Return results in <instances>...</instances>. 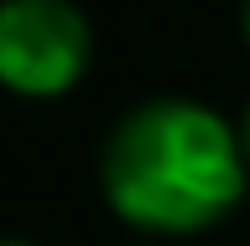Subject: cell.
I'll list each match as a JSON object with an SVG mask.
<instances>
[{
    "instance_id": "4",
    "label": "cell",
    "mask_w": 250,
    "mask_h": 246,
    "mask_svg": "<svg viewBox=\"0 0 250 246\" xmlns=\"http://www.w3.org/2000/svg\"><path fill=\"white\" fill-rule=\"evenodd\" d=\"M245 36H250V0H245Z\"/></svg>"
},
{
    "instance_id": "3",
    "label": "cell",
    "mask_w": 250,
    "mask_h": 246,
    "mask_svg": "<svg viewBox=\"0 0 250 246\" xmlns=\"http://www.w3.org/2000/svg\"><path fill=\"white\" fill-rule=\"evenodd\" d=\"M240 149H245V164H250V108H245V118H240Z\"/></svg>"
},
{
    "instance_id": "5",
    "label": "cell",
    "mask_w": 250,
    "mask_h": 246,
    "mask_svg": "<svg viewBox=\"0 0 250 246\" xmlns=\"http://www.w3.org/2000/svg\"><path fill=\"white\" fill-rule=\"evenodd\" d=\"M0 246H31V241H0Z\"/></svg>"
},
{
    "instance_id": "1",
    "label": "cell",
    "mask_w": 250,
    "mask_h": 246,
    "mask_svg": "<svg viewBox=\"0 0 250 246\" xmlns=\"http://www.w3.org/2000/svg\"><path fill=\"white\" fill-rule=\"evenodd\" d=\"M245 149L214 108L189 98H153L107 133L102 195L138 231H204L245 195Z\"/></svg>"
},
{
    "instance_id": "2",
    "label": "cell",
    "mask_w": 250,
    "mask_h": 246,
    "mask_svg": "<svg viewBox=\"0 0 250 246\" xmlns=\"http://www.w3.org/2000/svg\"><path fill=\"white\" fill-rule=\"evenodd\" d=\"M92 62V26L72 0H0V87L62 98Z\"/></svg>"
}]
</instances>
